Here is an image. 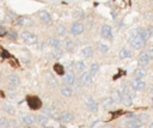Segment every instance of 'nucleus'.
<instances>
[{
    "instance_id": "obj_42",
    "label": "nucleus",
    "mask_w": 153,
    "mask_h": 128,
    "mask_svg": "<svg viewBox=\"0 0 153 128\" xmlns=\"http://www.w3.org/2000/svg\"><path fill=\"white\" fill-rule=\"evenodd\" d=\"M152 105H153V98H152Z\"/></svg>"
},
{
    "instance_id": "obj_6",
    "label": "nucleus",
    "mask_w": 153,
    "mask_h": 128,
    "mask_svg": "<svg viewBox=\"0 0 153 128\" xmlns=\"http://www.w3.org/2000/svg\"><path fill=\"white\" fill-rule=\"evenodd\" d=\"M145 123V118L142 116H135L134 118H130L127 121L126 127L127 128H139Z\"/></svg>"
},
{
    "instance_id": "obj_10",
    "label": "nucleus",
    "mask_w": 153,
    "mask_h": 128,
    "mask_svg": "<svg viewBox=\"0 0 153 128\" xmlns=\"http://www.w3.org/2000/svg\"><path fill=\"white\" fill-rule=\"evenodd\" d=\"M75 118L74 114L72 111H62L60 115H59V121L61 123H69V122H73Z\"/></svg>"
},
{
    "instance_id": "obj_19",
    "label": "nucleus",
    "mask_w": 153,
    "mask_h": 128,
    "mask_svg": "<svg viewBox=\"0 0 153 128\" xmlns=\"http://www.w3.org/2000/svg\"><path fill=\"white\" fill-rule=\"evenodd\" d=\"M48 122H49V116H47L45 114H38L36 116V123L42 126V127H47L48 126Z\"/></svg>"
},
{
    "instance_id": "obj_25",
    "label": "nucleus",
    "mask_w": 153,
    "mask_h": 128,
    "mask_svg": "<svg viewBox=\"0 0 153 128\" xmlns=\"http://www.w3.org/2000/svg\"><path fill=\"white\" fill-rule=\"evenodd\" d=\"M45 79H47V84L49 85V86H51V87H55V86H57V79L51 74V73H47V75H45Z\"/></svg>"
},
{
    "instance_id": "obj_11",
    "label": "nucleus",
    "mask_w": 153,
    "mask_h": 128,
    "mask_svg": "<svg viewBox=\"0 0 153 128\" xmlns=\"http://www.w3.org/2000/svg\"><path fill=\"white\" fill-rule=\"evenodd\" d=\"M20 122L24 126H27V127H31L36 123V116L31 115V114H25V115H22L20 116Z\"/></svg>"
},
{
    "instance_id": "obj_34",
    "label": "nucleus",
    "mask_w": 153,
    "mask_h": 128,
    "mask_svg": "<svg viewBox=\"0 0 153 128\" xmlns=\"http://www.w3.org/2000/svg\"><path fill=\"white\" fill-rule=\"evenodd\" d=\"M98 71H99V65L97 63V62H94V63H92L91 65V67H90V74L92 75V77H96V74L98 73Z\"/></svg>"
},
{
    "instance_id": "obj_28",
    "label": "nucleus",
    "mask_w": 153,
    "mask_h": 128,
    "mask_svg": "<svg viewBox=\"0 0 153 128\" xmlns=\"http://www.w3.org/2000/svg\"><path fill=\"white\" fill-rule=\"evenodd\" d=\"M81 54H82V56H84V57L88 59V57H91V56L93 55V48H92V47H90V45H87V47H85V48L82 49Z\"/></svg>"
},
{
    "instance_id": "obj_37",
    "label": "nucleus",
    "mask_w": 153,
    "mask_h": 128,
    "mask_svg": "<svg viewBox=\"0 0 153 128\" xmlns=\"http://www.w3.org/2000/svg\"><path fill=\"white\" fill-rule=\"evenodd\" d=\"M98 49L100 50V53H106L108 50H109V45L108 44H105V43H98Z\"/></svg>"
},
{
    "instance_id": "obj_29",
    "label": "nucleus",
    "mask_w": 153,
    "mask_h": 128,
    "mask_svg": "<svg viewBox=\"0 0 153 128\" xmlns=\"http://www.w3.org/2000/svg\"><path fill=\"white\" fill-rule=\"evenodd\" d=\"M0 128H11V121L7 117L1 116L0 117Z\"/></svg>"
},
{
    "instance_id": "obj_26",
    "label": "nucleus",
    "mask_w": 153,
    "mask_h": 128,
    "mask_svg": "<svg viewBox=\"0 0 153 128\" xmlns=\"http://www.w3.org/2000/svg\"><path fill=\"white\" fill-rule=\"evenodd\" d=\"M131 51L128 49V48H122L121 50H120V53H118V56H120V59H129V57H131Z\"/></svg>"
},
{
    "instance_id": "obj_31",
    "label": "nucleus",
    "mask_w": 153,
    "mask_h": 128,
    "mask_svg": "<svg viewBox=\"0 0 153 128\" xmlns=\"http://www.w3.org/2000/svg\"><path fill=\"white\" fill-rule=\"evenodd\" d=\"M54 72L56 73V74H59V75H65V68H63V66L61 65V63H55L54 65Z\"/></svg>"
},
{
    "instance_id": "obj_18",
    "label": "nucleus",
    "mask_w": 153,
    "mask_h": 128,
    "mask_svg": "<svg viewBox=\"0 0 153 128\" xmlns=\"http://www.w3.org/2000/svg\"><path fill=\"white\" fill-rule=\"evenodd\" d=\"M47 43H48V45L51 47L53 49H54V48H61V45H62L61 39H60L59 37H55V36H50V37L48 38Z\"/></svg>"
},
{
    "instance_id": "obj_9",
    "label": "nucleus",
    "mask_w": 153,
    "mask_h": 128,
    "mask_svg": "<svg viewBox=\"0 0 153 128\" xmlns=\"http://www.w3.org/2000/svg\"><path fill=\"white\" fill-rule=\"evenodd\" d=\"M85 30V25L81 23V22H74L72 25H71V33L73 36H78L80 33H82Z\"/></svg>"
},
{
    "instance_id": "obj_20",
    "label": "nucleus",
    "mask_w": 153,
    "mask_h": 128,
    "mask_svg": "<svg viewBox=\"0 0 153 128\" xmlns=\"http://www.w3.org/2000/svg\"><path fill=\"white\" fill-rule=\"evenodd\" d=\"M60 93H61L63 97L69 98V97L73 96V89H72V86L65 84V85H62V86L60 87Z\"/></svg>"
},
{
    "instance_id": "obj_5",
    "label": "nucleus",
    "mask_w": 153,
    "mask_h": 128,
    "mask_svg": "<svg viewBox=\"0 0 153 128\" xmlns=\"http://www.w3.org/2000/svg\"><path fill=\"white\" fill-rule=\"evenodd\" d=\"M26 102H27L29 108L32 109V110H38V109L42 108V100L37 96H27Z\"/></svg>"
},
{
    "instance_id": "obj_35",
    "label": "nucleus",
    "mask_w": 153,
    "mask_h": 128,
    "mask_svg": "<svg viewBox=\"0 0 153 128\" xmlns=\"http://www.w3.org/2000/svg\"><path fill=\"white\" fill-rule=\"evenodd\" d=\"M55 32H56L57 36H65V33H66V28H65L63 25H57L56 29H55Z\"/></svg>"
},
{
    "instance_id": "obj_22",
    "label": "nucleus",
    "mask_w": 153,
    "mask_h": 128,
    "mask_svg": "<svg viewBox=\"0 0 153 128\" xmlns=\"http://www.w3.org/2000/svg\"><path fill=\"white\" fill-rule=\"evenodd\" d=\"M2 110H4V112H6V114L10 115V116H14V115H16V109H14V106L11 105L10 103H4V104H2Z\"/></svg>"
},
{
    "instance_id": "obj_17",
    "label": "nucleus",
    "mask_w": 153,
    "mask_h": 128,
    "mask_svg": "<svg viewBox=\"0 0 153 128\" xmlns=\"http://www.w3.org/2000/svg\"><path fill=\"white\" fill-rule=\"evenodd\" d=\"M37 17H38V19H39L42 23H50V22H51V16H50V13H49L48 11H45V10L38 11V12H37Z\"/></svg>"
},
{
    "instance_id": "obj_1",
    "label": "nucleus",
    "mask_w": 153,
    "mask_h": 128,
    "mask_svg": "<svg viewBox=\"0 0 153 128\" xmlns=\"http://www.w3.org/2000/svg\"><path fill=\"white\" fill-rule=\"evenodd\" d=\"M147 39H148V36H147L146 29L137 28L131 32V35L129 37V43H130L131 48H134L135 50H140L145 47Z\"/></svg>"
},
{
    "instance_id": "obj_21",
    "label": "nucleus",
    "mask_w": 153,
    "mask_h": 128,
    "mask_svg": "<svg viewBox=\"0 0 153 128\" xmlns=\"http://www.w3.org/2000/svg\"><path fill=\"white\" fill-rule=\"evenodd\" d=\"M72 17H73V19H74L75 22H80L81 19L85 18V13H84V11H82L81 8H75V10L72 12Z\"/></svg>"
},
{
    "instance_id": "obj_13",
    "label": "nucleus",
    "mask_w": 153,
    "mask_h": 128,
    "mask_svg": "<svg viewBox=\"0 0 153 128\" xmlns=\"http://www.w3.org/2000/svg\"><path fill=\"white\" fill-rule=\"evenodd\" d=\"M151 61V55L148 54V51H141L137 56V63L140 66H147Z\"/></svg>"
},
{
    "instance_id": "obj_8",
    "label": "nucleus",
    "mask_w": 153,
    "mask_h": 128,
    "mask_svg": "<svg viewBox=\"0 0 153 128\" xmlns=\"http://www.w3.org/2000/svg\"><path fill=\"white\" fill-rule=\"evenodd\" d=\"M84 105H85V108H86L87 110H90L91 112H97V110H98V103H97L92 97L85 98Z\"/></svg>"
},
{
    "instance_id": "obj_30",
    "label": "nucleus",
    "mask_w": 153,
    "mask_h": 128,
    "mask_svg": "<svg viewBox=\"0 0 153 128\" xmlns=\"http://www.w3.org/2000/svg\"><path fill=\"white\" fill-rule=\"evenodd\" d=\"M63 56V50L61 48H54L51 51V57L54 59H60Z\"/></svg>"
},
{
    "instance_id": "obj_40",
    "label": "nucleus",
    "mask_w": 153,
    "mask_h": 128,
    "mask_svg": "<svg viewBox=\"0 0 153 128\" xmlns=\"http://www.w3.org/2000/svg\"><path fill=\"white\" fill-rule=\"evenodd\" d=\"M148 54L151 55V57H153V45H151V47L148 48Z\"/></svg>"
},
{
    "instance_id": "obj_33",
    "label": "nucleus",
    "mask_w": 153,
    "mask_h": 128,
    "mask_svg": "<svg viewBox=\"0 0 153 128\" xmlns=\"http://www.w3.org/2000/svg\"><path fill=\"white\" fill-rule=\"evenodd\" d=\"M102 104H103L104 108H111V106L115 104V102H114V99H112L111 97H105V98L103 99Z\"/></svg>"
},
{
    "instance_id": "obj_38",
    "label": "nucleus",
    "mask_w": 153,
    "mask_h": 128,
    "mask_svg": "<svg viewBox=\"0 0 153 128\" xmlns=\"http://www.w3.org/2000/svg\"><path fill=\"white\" fill-rule=\"evenodd\" d=\"M146 32H147L148 38L152 37V36H153V25H148V26L146 28Z\"/></svg>"
},
{
    "instance_id": "obj_12",
    "label": "nucleus",
    "mask_w": 153,
    "mask_h": 128,
    "mask_svg": "<svg viewBox=\"0 0 153 128\" xmlns=\"http://www.w3.org/2000/svg\"><path fill=\"white\" fill-rule=\"evenodd\" d=\"M92 75L90 74V72H82V73H80V75H79V85L80 86H84V85H88V84H91L92 83Z\"/></svg>"
},
{
    "instance_id": "obj_32",
    "label": "nucleus",
    "mask_w": 153,
    "mask_h": 128,
    "mask_svg": "<svg viewBox=\"0 0 153 128\" xmlns=\"http://www.w3.org/2000/svg\"><path fill=\"white\" fill-rule=\"evenodd\" d=\"M111 98L114 99L115 104L121 103V91H120V90H115V91L112 92V95H111Z\"/></svg>"
},
{
    "instance_id": "obj_16",
    "label": "nucleus",
    "mask_w": 153,
    "mask_h": 128,
    "mask_svg": "<svg viewBox=\"0 0 153 128\" xmlns=\"http://www.w3.org/2000/svg\"><path fill=\"white\" fill-rule=\"evenodd\" d=\"M61 43H62V45H63V48H65V50H67V51H73L74 49H75V43L73 42V39L72 38H69V37H65L62 41H61Z\"/></svg>"
},
{
    "instance_id": "obj_4",
    "label": "nucleus",
    "mask_w": 153,
    "mask_h": 128,
    "mask_svg": "<svg viewBox=\"0 0 153 128\" xmlns=\"http://www.w3.org/2000/svg\"><path fill=\"white\" fill-rule=\"evenodd\" d=\"M6 83H7V87L8 89H12V90H16L19 84H20V79L17 74L14 73H10L7 77H6Z\"/></svg>"
},
{
    "instance_id": "obj_24",
    "label": "nucleus",
    "mask_w": 153,
    "mask_h": 128,
    "mask_svg": "<svg viewBox=\"0 0 153 128\" xmlns=\"http://www.w3.org/2000/svg\"><path fill=\"white\" fill-rule=\"evenodd\" d=\"M145 77H146V71L142 67H139L133 72V79H143Z\"/></svg>"
},
{
    "instance_id": "obj_23",
    "label": "nucleus",
    "mask_w": 153,
    "mask_h": 128,
    "mask_svg": "<svg viewBox=\"0 0 153 128\" xmlns=\"http://www.w3.org/2000/svg\"><path fill=\"white\" fill-rule=\"evenodd\" d=\"M73 65H74V66H73V69H74V72H76V73H82V72L85 71V68H86V63H85L84 61H76V62H74Z\"/></svg>"
},
{
    "instance_id": "obj_2",
    "label": "nucleus",
    "mask_w": 153,
    "mask_h": 128,
    "mask_svg": "<svg viewBox=\"0 0 153 128\" xmlns=\"http://www.w3.org/2000/svg\"><path fill=\"white\" fill-rule=\"evenodd\" d=\"M133 89L128 87V86H123V90L121 92V103L124 104L126 106H130L133 103V97L135 96V93H133Z\"/></svg>"
},
{
    "instance_id": "obj_36",
    "label": "nucleus",
    "mask_w": 153,
    "mask_h": 128,
    "mask_svg": "<svg viewBox=\"0 0 153 128\" xmlns=\"http://www.w3.org/2000/svg\"><path fill=\"white\" fill-rule=\"evenodd\" d=\"M25 23H26V18H25V17H18V18L14 20V24H16V25H19V26H23Z\"/></svg>"
},
{
    "instance_id": "obj_14",
    "label": "nucleus",
    "mask_w": 153,
    "mask_h": 128,
    "mask_svg": "<svg viewBox=\"0 0 153 128\" xmlns=\"http://www.w3.org/2000/svg\"><path fill=\"white\" fill-rule=\"evenodd\" d=\"M100 36L104 39L111 41L112 39V30H111V26L110 25H103L102 29H100Z\"/></svg>"
},
{
    "instance_id": "obj_41",
    "label": "nucleus",
    "mask_w": 153,
    "mask_h": 128,
    "mask_svg": "<svg viewBox=\"0 0 153 128\" xmlns=\"http://www.w3.org/2000/svg\"><path fill=\"white\" fill-rule=\"evenodd\" d=\"M17 128H30V127H27V126H24V124H20V126H18Z\"/></svg>"
},
{
    "instance_id": "obj_27",
    "label": "nucleus",
    "mask_w": 153,
    "mask_h": 128,
    "mask_svg": "<svg viewBox=\"0 0 153 128\" xmlns=\"http://www.w3.org/2000/svg\"><path fill=\"white\" fill-rule=\"evenodd\" d=\"M6 37H7V39H8V41H11V42H16V41L19 38V35H18V32H17V31L11 30V31H8V32H7Z\"/></svg>"
},
{
    "instance_id": "obj_39",
    "label": "nucleus",
    "mask_w": 153,
    "mask_h": 128,
    "mask_svg": "<svg viewBox=\"0 0 153 128\" xmlns=\"http://www.w3.org/2000/svg\"><path fill=\"white\" fill-rule=\"evenodd\" d=\"M0 54H1V56L5 57V59H11V54H10L7 50H5V49H2Z\"/></svg>"
},
{
    "instance_id": "obj_3",
    "label": "nucleus",
    "mask_w": 153,
    "mask_h": 128,
    "mask_svg": "<svg viewBox=\"0 0 153 128\" xmlns=\"http://www.w3.org/2000/svg\"><path fill=\"white\" fill-rule=\"evenodd\" d=\"M19 37L23 39L24 43H26V44H29V45H35V44L38 42V37H37L33 32H31V31H29V30L22 31L20 35H19Z\"/></svg>"
},
{
    "instance_id": "obj_7",
    "label": "nucleus",
    "mask_w": 153,
    "mask_h": 128,
    "mask_svg": "<svg viewBox=\"0 0 153 128\" xmlns=\"http://www.w3.org/2000/svg\"><path fill=\"white\" fill-rule=\"evenodd\" d=\"M129 86L134 91H142L146 89V83L142 79H133L129 81Z\"/></svg>"
},
{
    "instance_id": "obj_15",
    "label": "nucleus",
    "mask_w": 153,
    "mask_h": 128,
    "mask_svg": "<svg viewBox=\"0 0 153 128\" xmlns=\"http://www.w3.org/2000/svg\"><path fill=\"white\" fill-rule=\"evenodd\" d=\"M75 80H76V78H75V73L73 71H69V72L65 73V75H63V83L66 85L73 86L75 84Z\"/></svg>"
}]
</instances>
